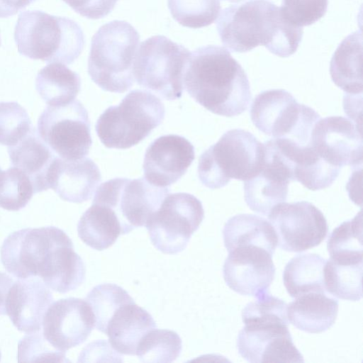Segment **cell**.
I'll return each mask as SVG.
<instances>
[{
  "label": "cell",
  "instance_id": "obj_15",
  "mask_svg": "<svg viewBox=\"0 0 363 363\" xmlns=\"http://www.w3.org/2000/svg\"><path fill=\"white\" fill-rule=\"evenodd\" d=\"M43 334L55 349L66 352L83 343L94 327L89 303L78 298L60 299L51 304L43 319Z\"/></svg>",
  "mask_w": 363,
  "mask_h": 363
},
{
  "label": "cell",
  "instance_id": "obj_37",
  "mask_svg": "<svg viewBox=\"0 0 363 363\" xmlns=\"http://www.w3.org/2000/svg\"><path fill=\"white\" fill-rule=\"evenodd\" d=\"M33 128L24 108L16 101L0 102V144L12 146Z\"/></svg>",
  "mask_w": 363,
  "mask_h": 363
},
{
  "label": "cell",
  "instance_id": "obj_12",
  "mask_svg": "<svg viewBox=\"0 0 363 363\" xmlns=\"http://www.w3.org/2000/svg\"><path fill=\"white\" fill-rule=\"evenodd\" d=\"M38 133L64 160L84 157L92 145L88 112L79 100L46 107L38 118Z\"/></svg>",
  "mask_w": 363,
  "mask_h": 363
},
{
  "label": "cell",
  "instance_id": "obj_34",
  "mask_svg": "<svg viewBox=\"0 0 363 363\" xmlns=\"http://www.w3.org/2000/svg\"><path fill=\"white\" fill-rule=\"evenodd\" d=\"M173 18L184 27L200 28L217 18L220 0H167Z\"/></svg>",
  "mask_w": 363,
  "mask_h": 363
},
{
  "label": "cell",
  "instance_id": "obj_41",
  "mask_svg": "<svg viewBox=\"0 0 363 363\" xmlns=\"http://www.w3.org/2000/svg\"><path fill=\"white\" fill-rule=\"evenodd\" d=\"M35 0H0V18L16 14Z\"/></svg>",
  "mask_w": 363,
  "mask_h": 363
},
{
  "label": "cell",
  "instance_id": "obj_30",
  "mask_svg": "<svg viewBox=\"0 0 363 363\" xmlns=\"http://www.w3.org/2000/svg\"><path fill=\"white\" fill-rule=\"evenodd\" d=\"M327 249L330 259L341 264L362 262V216L345 221L330 234Z\"/></svg>",
  "mask_w": 363,
  "mask_h": 363
},
{
  "label": "cell",
  "instance_id": "obj_6",
  "mask_svg": "<svg viewBox=\"0 0 363 363\" xmlns=\"http://www.w3.org/2000/svg\"><path fill=\"white\" fill-rule=\"evenodd\" d=\"M161 100L147 90L130 91L118 106L107 108L97 119L95 128L108 148L128 149L147 138L164 118Z\"/></svg>",
  "mask_w": 363,
  "mask_h": 363
},
{
  "label": "cell",
  "instance_id": "obj_33",
  "mask_svg": "<svg viewBox=\"0 0 363 363\" xmlns=\"http://www.w3.org/2000/svg\"><path fill=\"white\" fill-rule=\"evenodd\" d=\"M84 300L91 308L96 328L104 333H106L108 323L116 310L134 301L125 289L115 284L94 286Z\"/></svg>",
  "mask_w": 363,
  "mask_h": 363
},
{
  "label": "cell",
  "instance_id": "obj_19",
  "mask_svg": "<svg viewBox=\"0 0 363 363\" xmlns=\"http://www.w3.org/2000/svg\"><path fill=\"white\" fill-rule=\"evenodd\" d=\"M53 301L52 293L36 277L13 282L6 299V312L13 325L26 333L41 329L45 312Z\"/></svg>",
  "mask_w": 363,
  "mask_h": 363
},
{
  "label": "cell",
  "instance_id": "obj_14",
  "mask_svg": "<svg viewBox=\"0 0 363 363\" xmlns=\"http://www.w3.org/2000/svg\"><path fill=\"white\" fill-rule=\"evenodd\" d=\"M311 144L318 155L332 166L357 167L362 162L361 128L342 116H328L315 124Z\"/></svg>",
  "mask_w": 363,
  "mask_h": 363
},
{
  "label": "cell",
  "instance_id": "obj_32",
  "mask_svg": "<svg viewBox=\"0 0 363 363\" xmlns=\"http://www.w3.org/2000/svg\"><path fill=\"white\" fill-rule=\"evenodd\" d=\"M182 343L176 332L155 328L141 339L135 355L143 362H172L182 352Z\"/></svg>",
  "mask_w": 363,
  "mask_h": 363
},
{
  "label": "cell",
  "instance_id": "obj_23",
  "mask_svg": "<svg viewBox=\"0 0 363 363\" xmlns=\"http://www.w3.org/2000/svg\"><path fill=\"white\" fill-rule=\"evenodd\" d=\"M8 152L11 164L29 177L34 194L50 189L49 172L56 156L34 127L18 143L9 146Z\"/></svg>",
  "mask_w": 363,
  "mask_h": 363
},
{
  "label": "cell",
  "instance_id": "obj_42",
  "mask_svg": "<svg viewBox=\"0 0 363 363\" xmlns=\"http://www.w3.org/2000/svg\"><path fill=\"white\" fill-rule=\"evenodd\" d=\"M13 282L11 277L0 271V315H6V299L8 291Z\"/></svg>",
  "mask_w": 363,
  "mask_h": 363
},
{
  "label": "cell",
  "instance_id": "obj_16",
  "mask_svg": "<svg viewBox=\"0 0 363 363\" xmlns=\"http://www.w3.org/2000/svg\"><path fill=\"white\" fill-rule=\"evenodd\" d=\"M236 345L239 354L249 362H304L286 324H245Z\"/></svg>",
  "mask_w": 363,
  "mask_h": 363
},
{
  "label": "cell",
  "instance_id": "obj_21",
  "mask_svg": "<svg viewBox=\"0 0 363 363\" xmlns=\"http://www.w3.org/2000/svg\"><path fill=\"white\" fill-rule=\"evenodd\" d=\"M101 181L98 166L85 157L76 160L56 157L48 177L50 188L62 200L78 203L90 199Z\"/></svg>",
  "mask_w": 363,
  "mask_h": 363
},
{
  "label": "cell",
  "instance_id": "obj_3",
  "mask_svg": "<svg viewBox=\"0 0 363 363\" xmlns=\"http://www.w3.org/2000/svg\"><path fill=\"white\" fill-rule=\"evenodd\" d=\"M13 35L21 55L47 63L69 65L84 45L83 31L74 21L38 10L19 14Z\"/></svg>",
  "mask_w": 363,
  "mask_h": 363
},
{
  "label": "cell",
  "instance_id": "obj_7",
  "mask_svg": "<svg viewBox=\"0 0 363 363\" xmlns=\"http://www.w3.org/2000/svg\"><path fill=\"white\" fill-rule=\"evenodd\" d=\"M191 52L164 35L141 43L133 65L135 81L166 100L181 98Z\"/></svg>",
  "mask_w": 363,
  "mask_h": 363
},
{
  "label": "cell",
  "instance_id": "obj_43",
  "mask_svg": "<svg viewBox=\"0 0 363 363\" xmlns=\"http://www.w3.org/2000/svg\"><path fill=\"white\" fill-rule=\"evenodd\" d=\"M224 1H228L232 2V3H237V2H240L243 0H224Z\"/></svg>",
  "mask_w": 363,
  "mask_h": 363
},
{
  "label": "cell",
  "instance_id": "obj_10",
  "mask_svg": "<svg viewBox=\"0 0 363 363\" xmlns=\"http://www.w3.org/2000/svg\"><path fill=\"white\" fill-rule=\"evenodd\" d=\"M204 218L202 203L188 193L168 194L145 226L156 249L164 254L183 251Z\"/></svg>",
  "mask_w": 363,
  "mask_h": 363
},
{
  "label": "cell",
  "instance_id": "obj_27",
  "mask_svg": "<svg viewBox=\"0 0 363 363\" xmlns=\"http://www.w3.org/2000/svg\"><path fill=\"white\" fill-rule=\"evenodd\" d=\"M77 232L86 245L101 251L111 247L122 235V226L112 208L92 203L80 218Z\"/></svg>",
  "mask_w": 363,
  "mask_h": 363
},
{
  "label": "cell",
  "instance_id": "obj_8",
  "mask_svg": "<svg viewBox=\"0 0 363 363\" xmlns=\"http://www.w3.org/2000/svg\"><path fill=\"white\" fill-rule=\"evenodd\" d=\"M250 117L255 127L273 138H284L295 144H311V133L320 115L297 102L286 90H265L254 99Z\"/></svg>",
  "mask_w": 363,
  "mask_h": 363
},
{
  "label": "cell",
  "instance_id": "obj_31",
  "mask_svg": "<svg viewBox=\"0 0 363 363\" xmlns=\"http://www.w3.org/2000/svg\"><path fill=\"white\" fill-rule=\"evenodd\" d=\"M363 263L341 264L331 259L326 260L324 281L326 291L333 296L349 301L362 297Z\"/></svg>",
  "mask_w": 363,
  "mask_h": 363
},
{
  "label": "cell",
  "instance_id": "obj_1",
  "mask_svg": "<svg viewBox=\"0 0 363 363\" xmlns=\"http://www.w3.org/2000/svg\"><path fill=\"white\" fill-rule=\"evenodd\" d=\"M184 86L206 109L226 117L246 111L252 97L242 66L225 48L215 45L202 46L191 52Z\"/></svg>",
  "mask_w": 363,
  "mask_h": 363
},
{
  "label": "cell",
  "instance_id": "obj_2",
  "mask_svg": "<svg viewBox=\"0 0 363 363\" xmlns=\"http://www.w3.org/2000/svg\"><path fill=\"white\" fill-rule=\"evenodd\" d=\"M223 44L231 52H245L259 45L287 57L298 49L303 28L288 20L269 0H249L223 9L216 21Z\"/></svg>",
  "mask_w": 363,
  "mask_h": 363
},
{
  "label": "cell",
  "instance_id": "obj_18",
  "mask_svg": "<svg viewBox=\"0 0 363 363\" xmlns=\"http://www.w3.org/2000/svg\"><path fill=\"white\" fill-rule=\"evenodd\" d=\"M194 158V147L184 137L160 136L146 150L143 165L145 179L154 186L168 187L186 172Z\"/></svg>",
  "mask_w": 363,
  "mask_h": 363
},
{
  "label": "cell",
  "instance_id": "obj_17",
  "mask_svg": "<svg viewBox=\"0 0 363 363\" xmlns=\"http://www.w3.org/2000/svg\"><path fill=\"white\" fill-rule=\"evenodd\" d=\"M228 253L223 274L229 288L241 295L255 297L269 290L275 276L272 255L254 245L235 247Z\"/></svg>",
  "mask_w": 363,
  "mask_h": 363
},
{
  "label": "cell",
  "instance_id": "obj_26",
  "mask_svg": "<svg viewBox=\"0 0 363 363\" xmlns=\"http://www.w3.org/2000/svg\"><path fill=\"white\" fill-rule=\"evenodd\" d=\"M362 33L359 30L347 35L337 46L330 64L333 82L350 94H362Z\"/></svg>",
  "mask_w": 363,
  "mask_h": 363
},
{
  "label": "cell",
  "instance_id": "obj_13",
  "mask_svg": "<svg viewBox=\"0 0 363 363\" xmlns=\"http://www.w3.org/2000/svg\"><path fill=\"white\" fill-rule=\"evenodd\" d=\"M268 218L278 246L287 252H301L316 247L328 233L323 213L306 201L281 203L271 210Z\"/></svg>",
  "mask_w": 363,
  "mask_h": 363
},
{
  "label": "cell",
  "instance_id": "obj_24",
  "mask_svg": "<svg viewBox=\"0 0 363 363\" xmlns=\"http://www.w3.org/2000/svg\"><path fill=\"white\" fill-rule=\"evenodd\" d=\"M286 313L296 328L308 333H320L335 323L338 301L327 292H311L295 298L287 306Z\"/></svg>",
  "mask_w": 363,
  "mask_h": 363
},
{
  "label": "cell",
  "instance_id": "obj_44",
  "mask_svg": "<svg viewBox=\"0 0 363 363\" xmlns=\"http://www.w3.org/2000/svg\"><path fill=\"white\" fill-rule=\"evenodd\" d=\"M1 352H0V360H1Z\"/></svg>",
  "mask_w": 363,
  "mask_h": 363
},
{
  "label": "cell",
  "instance_id": "obj_28",
  "mask_svg": "<svg viewBox=\"0 0 363 363\" xmlns=\"http://www.w3.org/2000/svg\"><path fill=\"white\" fill-rule=\"evenodd\" d=\"M326 260L317 254H300L286 264L284 286L292 298L311 292H327L324 281Z\"/></svg>",
  "mask_w": 363,
  "mask_h": 363
},
{
  "label": "cell",
  "instance_id": "obj_22",
  "mask_svg": "<svg viewBox=\"0 0 363 363\" xmlns=\"http://www.w3.org/2000/svg\"><path fill=\"white\" fill-rule=\"evenodd\" d=\"M156 327L152 315L133 301L116 310L108 323L105 334L116 352L135 355L141 339Z\"/></svg>",
  "mask_w": 363,
  "mask_h": 363
},
{
  "label": "cell",
  "instance_id": "obj_46",
  "mask_svg": "<svg viewBox=\"0 0 363 363\" xmlns=\"http://www.w3.org/2000/svg\"><path fill=\"white\" fill-rule=\"evenodd\" d=\"M0 170H1V168H0Z\"/></svg>",
  "mask_w": 363,
  "mask_h": 363
},
{
  "label": "cell",
  "instance_id": "obj_9",
  "mask_svg": "<svg viewBox=\"0 0 363 363\" xmlns=\"http://www.w3.org/2000/svg\"><path fill=\"white\" fill-rule=\"evenodd\" d=\"M68 237L55 226L15 231L1 245V263L16 278L39 277L43 280L50 269L56 248Z\"/></svg>",
  "mask_w": 363,
  "mask_h": 363
},
{
  "label": "cell",
  "instance_id": "obj_25",
  "mask_svg": "<svg viewBox=\"0 0 363 363\" xmlns=\"http://www.w3.org/2000/svg\"><path fill=\"white\" fill-rule=\"evenodd\" d=\"M223 236L228 252L241 246L254 245L273 255L277 245L272 224L253 214L241 213L230 218L224 225Z\"/></svg>",
  "mask_w": 363,
  "mask_h": 363
},
{
  "label": "cell",
  "instance_id": "obj_29",
  "mask_svg": "<svg viewBox=\"0 0 363 363\" xmlns=\"http://www.w3.org/2000/svg\"><path fill=\"white\" fill-rule=\"evenodd\" d=\"M81 88L79 75L60 62L48 63L38 73L35 89L48 105L57 106L74 101Z\"/></svg>",
  "mask_w": 363,
  "mask_h": 363
},
{
  "label": "cell",
  "instance_id": "obj_45",
  "mask_svg": "<svg viewBox=\"0 0 363 363\" xmlns=\"http://www.w3.org/2000/svg\"><path fill=\"white\" fill-rule=\"evenodd\" d=\"M0 45H1V35H0Z\"/></svg>",
  "mask_w": 363,
  "mask_h": 363
},
{
  "label": "cell",
  "instance_id": "obj_40",
  "mask_svg": "<svg viewBox=\"0 0 363 363\" xmlns=\"http://www.w3.org/2000/svg\"><path fill=\"white\" fill-rule=\"evenodd\" d=\"M62 1L81 16L91 19H99L110 13L118 0Z\"/></svg>",
  "mask_w": 363,
  "mask_h": 363
},
{
  "label": "cell",
  "instance_id": "obj_20",
  "mask_svg": "<svg viewBox=\"0 0 363 363\" xmlns=\"http://www.w3.org/2000/svg\"><path fill=\"white\" fill-rule=\"evenodd\" d=\"M292 177L280 159L264 146V162L253 177L244 181L245 201L253 211L268 216L277 205L285 202Z\"/></svg>",
  "mask_w": 363,
  "mask_h": 363
},
{
  "label": "cell",
  "instance_id": "obj_36",
  "mask_svg": "<svg viewBox=\"0 0 363 363\" xmlns=\"http://www.w3.org/2000/svg\"><path fill=\"white\" fill-rule=\"evenodd\" d=\"M256 300L248 303L242 311L244 324L248 323H283L289 325L286 303L271 295L268 291L255 296Z\"/></svg>",
  "mask_w": 363,
  "mask_h": 363
},
{
  "label": "cell",
  "instance_id": "obj_35",
  "mask_svg": "<svg viewBox=\"0 0 363 363\" xmlns=\"http://www.w3.org/2000/svg\"><path fill=\"white\" fill-rule=\"evenodd\" d=\"M34 194L29 177L20 169L0 170V207L16 211L24 208Z\"/></svg>",
  "mask_w": 363,
  "mask_h": 363
},
{
  "label": "cell",
  "instance_id": "obj_39",
  "mask_svg": "<svg viewBox=\"0 0 363 363\" xmlns=\"http://www.w3.org/2000/svg\"><path fill=\"white\" fill-rule=\"evenodd\" d=\"M280 9L294 24L308 26L323 17L328 9V0H282Z\"/></svg>",
  "mask_w": 363,
  "mask_h": 363
},
{
  "label": "cell",
  "instance_id": "obj_11",
  "mask_svg": "<svg viewBox=\"0 0 363 363\" xmlns=\"http://www.w3.org/2000/svg\"><path fill=\"white\" fill-rule=\"evenodd\" d=\"M169 191V187L154 186L145 178H114L97 188L92 203L105 205L116 212L123 235L145 226Z\"/></svg>",
  "mask_w": 363,
  "mask_h": 363
},
{
  "label": "cell",
  "instance_id": "obj_4",
  "mask_svg": "<svg viewBox=\"0 0 363 363\" xmlns=\"http://www.w3.org/2000/svg\"><path fill=\"white\" fill-rule=\"evenodd\" d=\"M140 43L135 28L125 21L103 25L92 37L88 73L103 90L123 93L135 82L133 65Z\"/></svg>",
  "mask_w": 363,
  "mask_h": 363
},
{
  "label": "cell",
  "instance_id": "obj_38",
  "mask_svg": "<svg viewBox=\"0 0 363 363\" xmlns=\"http://www.w3.org/2000/svg\"><path fill=\"white\" fill-rule=\"evenodd\" d=\"M67 362L65 353L54 348L40 331L24 336L18 345V362Z\"/></svg>",
  "mask_w": 363,
  "mask_h": 363
},
{
  "label": "cell",
  "instance_id": "obj_5",
  "mask_svg": "<svg viewBox=\"0 0 363 363\" xmlns=\"http://www.w3.org/2000/svg\"><path fill=\"white\" fill-rule=\"evenodd\" d=\"M264 162V143L247 130L232 129L201 155L198 177L205 186L220 189L232 179L243 182L251 179Z\"/></svg>",
  "mask_w": 363,
  "mask_h": 363
}]
</instances>
